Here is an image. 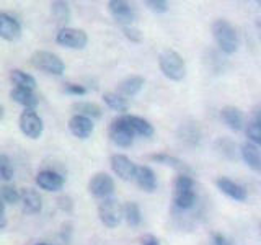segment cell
I'll list each match as a JSON object with an SVG mask.
<instances>
[{
    "mask_svg": "<svg viewBox=\"0 0 261 245\" xmlns=\"http://www.w3.org/2000/svg\"><path fill=\"white\" fill-rule=\"evenodd\" d=\"M212 36H214L219 49L225 54H233L240 46L239 33L227 20H216L212 23Z\"/></svg>",
    "mask_w": 261,
    "mask_h": 245,
    "instance_id": "6da1fadb",
    "label": "cell"
},
{
    "mask_svg": "<svg viewBox=\"0 0 261 245\" xmlns=\"http://www.w3.org/2000/svg\"><path fill=\"white\" fill-rule=\"evenodd\" d=\"M159 67L167 79L178 82L186 76V64L183 57L173 49H165L159 56Z\"/></svg>",
    "mask_w": 261,
    "mask_h": 245,
    "instance_id": "7a4b0ae2",
    "label": "cell"
},
{
    "mask_svg": "<svg viewBox=\"0 0 261 245\" xmlns=\"http://www.w3.org/2000/svg\"><path fill=\"white\" fill-rule=\"evenodd\" d=\"M31 65L38 70H43L46 74H51V76H62L65 70V64L59 56L51 53V51H36L33 53Z\"/></svg>",
    "mask_w": 261,
    "mask_h": 245,
    "instance_id": "3957f363",
    "label": "cell"
},
{
    "mask_svg": "<svg viewBox=\"0 0 261 245\" xmlns=\"http://www.w3.org/2000/svg\"><path fill=\"white\" fill-rule=\"evenodd\" d=\"M108 134H110L111 141L118 147H129L130 144H133L134 137H136V134L133 133V129H130V126L127 125L124 114H121V116L114 118L111 121Z\"/></svg>",
    "mask_w": 261,
    "mask_h": 245,
    "instance_id": "277c9868",
    "label": "cell"
},
{
    "mask_svg": "<svg viewBox=\"0 0 261 245\" xmlns=\"http://www.w3.org/2000/svg\"><path fill=\"white\" fill-rule=\"evenodd\" d=\"M114 180L113 177H110L108 174L105 172H98L95 174L88 182V193L93 196V198L98 200H106V198H113V193H114Z\"/></svg>",
    "mask_w": 261,
    "mask_h": 245,
    "instance_id": "5b68a950",
    "label": "cell"
},
{
    "mask_svg": "<svg viewBox=\"0 0 261 245\" xmlns=\"http://www.w3.org/2000/svg\"><path fill=\"white\" fill-rule=\"evenodd\" d=\"M56 43L62 47H69V49H84L88 44V35L80 28L65 27L57 31Z\"/></svg>",
    "mask_w": 261,
    "mask_h": 245,
    "instance_id": "8992f818",
    "label": "cell"
},
{
    "mask_svg": "<svg viewBox=\"0 0 261 245\" xmlns=\"http://www.w3.org/2000/svg\"><path fill=\"white\" fill-rule=\"evenodd\" d=\"M98 216L100 220L110 229H114L121 224L122 220V206L118 200L114 198H106L100 203L98 206Z\"/></svg>",
    "mask_w": 261,
    "mask_h": 245,
    "instance_id": "52a82bcc",
    "label": "cell"
},
{
    "mask_svg": "<svg viewBox=\"0 0 261 245\" xmlns=\"http://www.w3.org/2000/svg\"><path fill=\"white\" fill-rule=\"evenodd\" d=\"M18 125H20L21 133L30 139H38L43 134V129H44L43 119L38 116V113L35 110H24L20 114Z\"/></svg>",
    "mask_w": 261,
    "mask_h": 245,
    "instance_id": "ba28073f",
    "label": "cell"
},
{
    "mask_svg": "<svg viewBox=\"0 0 261 245\" xmlns=\"http://www.w3.org/2000/svg\"><path fill=\"white\" fill-rule=\"evenodd\" d=\"M36 185L46 191L54 193V191L62 190L65 185V178L61 174H57V172L46 168V170H41L36 175Z\"/></svg>",
    "mask_w": 261,
    "mask_h": 245,
    "instance_id": "9c48e42d",
    "label": "cell"
},
{
    "mask_svg": "<svg viewBox=\"0 0 261 245\" xmlns=\"http://www.w3.org/2000/svg\"><path fill=\"white\" fill-rule=\"evenodd\" d=\"M111 168L121 180H134V174H136V167L134 162L130 160L129 157H126L124 154H114L111 155Z\"/></svg>",
    "mask_w": 261,
    "mask_h": 245,
    "instance_id": "30bf717a",
    "label": "cell"
},
{
    "mask_svg": "<svg viewBox=\"0 0 261 245\" xmlns=\"http://www.w3.org/2000/svg\"><path fill=\"white\" fill-rule=\"evenodd\" d=\"M134 182L137 183V186L141 188L142 191H147V193H153L159 186L155 172L147 165H137L136 167Z\"/></svg>",
    "mask_w": 261,
    "mask_h": 245,
    "instance_id": "8fae6325",
    "label": "cell"
},
{
    "mask_svg": "<svg viewBox=\"0 0 261 245\" xmlns=\"http://www.w3.org/2000/svg\"><path fill=\"white\" fill-rule=\"evenodd\" d=\"M21 36V24L12 15L0 12V38L7 41H16Z\"/></svg>",
    "mask_w": 261,
    "mask_h": 245,
    "instance_id": "7c38bea8",
    "label": "cell"
},
{
    "mask_svg": "<svg viewBox=\"0 0 261 245\" xmlns=\"http://www.w3.org/2000/svg\"><path fill=\"white\" fill-rule=\"evenodd\" d=\"M108 10L111 12L114 18H116V21L124 24V27H129V24L134 21V10L127 2H122V0H110Z\"/></svg>",
    "mask_w": 261,
    "mask_h": 245,
    "instance_id": "4fadbf2b",
    "label": "cell"
},
{
    "mask_svg": "<svg viewBox=\"0 0 261 245\" xmlns=\"http://www.w3.org/2000/svg\"><path fill=\"white\" fill-rule=\"evenodd\" d=\"M20 203H21V208L27 214H38L43 208V200L36 190L33 188H23L20 191Z\"/></svg>",
    "mask_w": 261,
    "mask_h": 245,
    "instance_id": "5bb4252c",
    "label": "cell"
},
{
    "mask_svg": "<svg viewBox=\"0 0 261 245\" xmlns=\"http://www.w3.org/2000/svg\"><path fill=\"white\" fill-rule=\"evenodd\" d=\"M93 128H95L93 121L90 118L80 116V114H73L69 119V129L77 139H88L93 133Z\"/></svg>",
    "mask_w": 261,
    "mask_h": 245,
    "instance_id": "9a60e30c",
    "label": "cell"
},
{
    "mask_svg": "<svg viewBox=\"0 0 261 245\" xmlns=\"http://www.w3.org/2000/svg\"><path fill=\"white\" fill-rule=\"evenodd\" d=\"M216 185L225 196H228V198H232L235 201H245V200H247V190H245L242 185H239L237 182H233V180H230V178L220 177L216 182Z\"/></svg>",
    "mask_w": 261,
    "mask_h": 245,
    "instance_id": "2e32d148",
    "label": "cell"
},
{
    "mask_svg": "<svg viewBox=\"0 0 261 245\" xmlns=\"http://www.w3.org/2000/svg\"><path fill=\"white\" fill-rule=\"evenodd\" d=\"M10 98L18 103L21 106H24V110H35L36 106L39 105V98L38 95L33 92V90H24V88H12L10 92Z\"/></svg>",
    "mask_w": 261,
    "mask_h": 245,
    "instance_id": "e0dca14e",
    "label": "cell"
},
{
    "mask_svg": "<svg viewBox=\"0 0 261 245\" xmlns=\"http://www.w3.org/2000/svg\"><path fill=\"white\" fill-rule=\"evenodd\" d=\"M220 118H222L225 125L233 131L243 129L245 118H243L242 110L237 108V106H224L222 111H220Z\"/></svg>",
    "mask_w": 261,
    "mask_h": 245,
    "instance_id": "ac0fdd59",
    "label": "cell"
},
{
    "mask_svg": "<svg viewBox=\"0 0 261 245\" xmlns=\"http://www.w3.org/2000/svg\"><path fill=\"white\" fill-rule=\"evenodd\" d=\"M240 154H242V159L243 162L251 170H261V152L258 149V145L251 144L250 141L245 142L240 145Z\"/></svg>",
    "mask_w": 261,
    "mask_h": 245,
    "instance_id": "d6986e66",
    "label": "cell"
},
{
    "mask_svg": "<svg viewBox=\"0 0 261 245\" xmlns=\"http://www.w3.org/2000/svg\"><path fill=\"white\" fill-rule=\"evenodd\" d=\"M144 84H145V80H144L142 76H130V77L122 80L121 84L118 85V93L121 96H124V98L126 96H134V95H137L139 92H141Z\"/></svg>",
    "mask_w": 261,
    "mask_h": 245,
    "instance_id": "ffe728a7",
    "label": "cell"
},
{
    "mask_svg": "<svg viewBox=\"0 0 261 245\" xmlns=\"http://www.w3.org/2000/svg\"><path fill=\"white\" fill-rule=\"evenodd\" d=\"M124 118L136 136H142V137L153 136V126L147 119H144L141 116H134V114H127V113L124 114Z\"/></svg>",
    "mask_w": 261,
    "mask_h": 245,
    "instance_id": "44dd1931",
    "label": "cell"
},
{
    "mask_svg": "<svg viewBox=\"0 0 261 245\" xmlns=\"http://www.w3.org/2000/svg\"><path fill=\"white\" fill-rule=\"evenodd\" d=\"M10 80L15 88H24V90H33L35 92L36 88V79L31 76V74L20 70V69H15L10 72Z\"/></svg>",
    "mask_w": 261,
    "mask_h": 245,
    "instance_id": "7402d4cb",
    "label": "cell"
},
{
    "mask_svg": "<svg viewBox=\"0 0 261 245\" xmlns=\"http://www.w3.org/2000/svg\"><path fill=\"white\" fill-rule=\"evenodd\" d=\"M72 111L75 114H80V116L85 118H101L103 110L100 108V105H96L93 102H75L72 105Z\"/></svg>",
    "mask_w": 261,
    "mask_h": 245,
    "instance_id": "603a6c76",
    "label": "cell"
},
{
    "mask_svg": "<svg viewBox=\"0 0 261 245\" xmlns=\"http://www.w3.org/2000/svg\"><path fill=\"white\" fill-rule=\"evenodd\" d=\"M122 217L126 219V223L130 227H137L142 223V211L139 208V204L134 201H127L124 206H122Z\"/></svg>",
    "mask_w": 261,
    "mask_h": 245,
    "instance_id": "cb8c5ba5",
    "label": "cell"
},
{
    "mask_svg": "<svg viewBox=\"0 0 261 245\" xmlns=\"http://www.w3.org/2000/svg\"><path fill=\"white\" fill-rule=\"evenodd\" d=\"M103 102L108 105V108H111L113 111H118L121 114H126V111L129 110L127 98L121 96L119 93L106 92V93H103Z\"/></svg>",
    "mask_w": 261,
    "mask_h": 245,
    "instance_id": "d4e9b609",
    "label": "cell"
},
{
    "mask_svg": "<svg viewBox=\"0 0 261 245\" xmlns=\"http://www.w3.org/2000/svg\"><path fill=\"white\" fill-rule=\"evenodd\" d=\"M173 203L178 209H191L196 203V191L188 190V191H175L173 193Z\"/></svg>",
    "mask_w": 261,
    "mask_h": 245,
    "instance_id": "484cf974",
    "label": "cell"
},
{
    "mask_svg": "<svg viewBox=\"0 0 261 245\" xmlns=\"http://www.w3.org/2000/svg\"><path fill=\"white\" fill-rule=\"evenodd\" d=\"M51 10H53V16L56 18V21L62 24V28H65V23L70 18V10L69 5L65 2H53L51 4Z\"/></svg>",
    "mask_w": 261,
    "mask_h": 245,
    "instance_id": "4316f807",
    "label": "cell"
},
{
    "mask_svg": "<svg viewBox=\"0 0 261 245\" xmlns=\"http://www.w3.org/2000/svg\"><path fill=\"white\" fill-rule=\"evenodd\" d=\"M15 175V170L12 165V160L5 154H0V180L2 182H12Z\"/></svg>",
    "mask_w": 261,
    "mask_h": 245,
    "instance_id": "83f0119b",
    "label": "cell"
},
{
    "mask_svg": "<svg viewBox=\"0 0 261 245\" xmlns=\"http://www.w3.org/2000/svg\"><path fill=\"white\" fill-rule=\"evenodd\" d=\"M0 200L7 204H15L20 201V191L12 185H2L0 186Z\"/></svg>",
    "mask_w": 261,
    "mask_h": 245,
    "instance_id": "f1b7e54d",
    "label": "cell"
},
{
    "mask_svg": "<svg viewBox=\"0 0 261 245\" xmlns=\"http://www.w3.org/2000/svg\"><path fill=\"white\" fill-rule=\"evenodd\" d=\"M245 134H247L251 144L261 145V122H258V121L248 122L247 128H245Z\"/></svg>",
    "mask_w": 261,
    "mask_h": 245,
    "instance_id": "f546056e",
    "label": "cell"
},
{
    "mask_svg": "<svg viewBox=\"0 0 261 245\" xmlns=\"http://www.w3.org/2000/svg\"><path fill=\"white\" fill-rule=\"evenodd\" d=\"M150 159L157 163H163V165H168V167H173V168H185L183 162H179L178 159L171 157L168 154H155V155H150Z\"/></svg>",
    "mask_w": 261,
    "mask_h": 245,
    "instance_id": "4dcf8cb0",
    "label": "cell"
},
{
    "mask_svg": "<svg viewBox=\"0 0 261 245\" xmlns=\"http://www.w3.org/2000/svg\"><path fill=\"white\" fill-rule=\"evenodd\" d=\"M188 190H194V180L186 174L178 175V178L175 180V191H188Z\"/></svg>",
    "mask_w": 261,
    "mask_h": 245,
    "instance_id": "1f68e13d",
    "label": "cell"
},
{
    "mask_svg": "<svg viewBox=\"0 0 261 245\" xmlns=\"http://www.w3.org/2000/svg\"><path fill=\"white\" fill-rule=\"evenodd\" d=\"M64 93L73 95V96H82L87 93V88L80 84H65L64 85Z\"/></svg>",
    "mask_w": 261,
    "mask_h": 245,
    "instance_id": "d6a6232c",
    "label": "cell"
},
{
    "mask_svg": "<svg viewBox=\"0 0 261 245\" xmlns=\"http://www.w3.org/2000/svg\"><path fill=\"white\" fill-rule=\"evenodd\" d=\"M145 5L149 7V10L155 13H165L168 10V4L163 2V0H147Z\"/></svg>",
    "mask_w": 261,
    "mask_h": 245,
    "instance_id": "836d02e7",
    "label": "cell"
},
{
    "mask_svg": "<svg viewBox=\"0 0 261 245\" xmlns=\"http://www.w3.org/2000/svg\"><path fill=\"white\" fill-rule=\"evenodd\" d=\"M122 31H124L126 38L133 41V43H141V41H142L141 31L136 30V28H133V27H124V28H122Z\"/></svg>",
    "mask_w": 261,
    "mask_h": 245,
    "instance_id": "e575fe53",
    "label": "cell"
},
{
    "mask_svg": "<svg viewBox=\"0 0 261 245\" xmlns=\"http://www.w3.org/2000/svg\"><path fill=\"white\" fill-rule=\"evenodd\" d=\"M212 242L214 245H232V242L222 234H212Z\"/></svg>",
    "mask_w": 261,
    "mask_h": 245,
    "instance_id": "d590c367",
    "label": "cell"
},
{
    "mask_svg": "<svg viewBox=\"0 0 261 245\" xmlns=\"http://www.w3.org/2000/svg\"><path fill=\"white\" fill-rule=\"evenodd\" d=\"M142 245H160V242H159V239L155 235H152V234H145L144 237H142Z\"/></svg>",
    "mask_w": 261,
    "mask_h": 245,
    "instance_id": "8d00e7d4",
    "label": "cell"
},
{
    "mask_svg": "<svg viewBox=\"0 0 261 245\" xmlns=\"http://www.w3.org/2000/svg\"><path fill=\"white\" fill-rule=\"evenodd\" d=\"M255 28H256V35H258V38H259V41H261V16H258V18H256V21H255Z\"/></svg>",
    "mask_w": 261,
    "mask_h": 245,
    "instance_id": "74e56055",
    "label": "cell"
},
{
    "mask_svg": "<svg viewBox=\"0 0 261 245\" xmlns=\"http://www.w3.org/2000/svg\"><path fill=\"white\" fill-rule=\"evenodd\" d=\"M253 121L261 122V106H258V110H255V113H253Z\"/></svg>",
    "mask_w": 261,
    "mask_h": 245,
    "instance_id": "f35d334b",
    "label": "cell"
},
{
    "mask_svg": "<svg viewBox=\"0 0 261 245\" xmlns=\"http://www.w3.org/2000/svg\"><path fill=\"white\" fill-rule=\"evenodd\" d=\"M7 226V219H5V214H0V229H4Z\"/></svg>",
    "mask_w": 261,
    "mask_h": 245,
    "instance_id": "ab89813d",
    "label": "cell"
},
{
    "mask_svg": "<svg viewBox=\"0 0 261 245\" xmlns=\"http://www.w3.org/2000/svg\"><path fill=\"white\" fill-rule=\"evenodd\" d=\"M4 212H5V203L0 200V214H4Z\"/></svg>",
    "mask_w": 261,
    "mask_h": 245,
    "instance_id": "60d3db41",
    "label": "cell"
},
{
    "mask_svg": "<svg viewBox=\"0 0 261 245\" xmlns=\"http://www.w3.org/2000/svg\"><path fill=\"white\" fill-rule=\"evenodd\" d=\"M36 245H51V243H44V242H39V243H36Z\"/></svg>",
    "mask_w": 261,
    "mask_h": 245,
    "instance_id": "b9f144b4",
    "label": "cell"
},
{
    "mask_svg": "<svg viewBox=\"0 0 261 245\" xmlns=\"http://www.w3.org/2000/svg\"><path fill=\"white\" fill-rule=\"evenodd\" d=\"M0 114H2V106H0Z\"/></svg>",
    "mask_w": 261,
    "mask_h": 245,
    "instance_id": "7bdbcfd3",
    "label": "cell"
},
{
    "mask_svg": "<svg viewBox=\"0 0 261 245\" xmlns=\"http://www.w3.org/2000/svg\"><path fill=\"white\" fill-rule=\"evenodd\" d=\"M259 227H261V226H259Z\"/></svg>",
    "mask_w": 261,
    "mask_h": 245,
    "instance_id": "ee69618b",
    "label": "cell"
}]
</instances>
